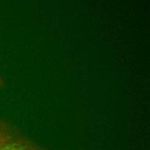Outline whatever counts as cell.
<instances>
[{
	"mask_svg": "<svg viewBox=\"0 0 150 150\" xmlns=\"http://www.w3.org/2000/svg\"><path fill=\"white\" fill-rule=\"evenodd\" d=\"M3 86H4V81H3V79H2V77L0 75V89L3 87Z\"/></svg>",
	"mask_w": 150,
	"mask_h": 150,
	"instance_id": "obj_2",
	"label": "cell"
},
{
	"mask_svg": "<svg viewBox=\"0 0 150 150\" xmlns=\"http://www.w3.org/2000/svg\"><path fill=\"white\" fill-rule=\"evenodd\" d=\"M0 150H45L25 137L11 123L0 120Z\"/></svg>",
	"mask_w": 150,
	"mask_h": 150,
	"instance_id": "obj_1",
	"label": "cell"
}]
</instances>
